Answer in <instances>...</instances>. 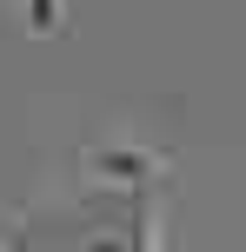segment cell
I'll list each match as a JSON object with an SVG mask.
<instances>
[{
  "mask_svg": "<svg viewBox=\"0 0 246 252\" xmlns=\"http://www.w3.org/2000/svg\"><path fill=\"white\" fill-rule=\"evenodd\" d=\"M0 252H167L160 159L140 146H93L67 159L0 232Z\"/></svg>",
  "mask_w": 246,
  "mask_h": 252,
  "instance_id": "1",
  "label": "cell"
},
{
  "mask_svg": "<svg viewBox=\"0 0 246 252\" xmlns=\"http://www.w3.org/2000/svg\"><path fill=\"white\" fill-rule=\"evenodd\" d=\"M27 7H34V27H53V20H60V0H27Z\"/></svg>",
  "mask_w": 246,
  "mask_h": 252,
  "instance_id": "2",
  "label": "cell"
}]
</instances>
